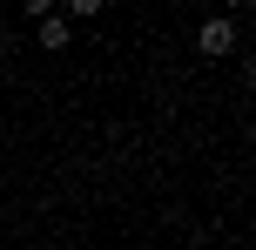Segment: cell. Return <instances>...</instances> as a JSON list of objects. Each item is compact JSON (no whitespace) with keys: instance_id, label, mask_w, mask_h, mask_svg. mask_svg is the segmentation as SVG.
<instances>
[{"instance_id":"6da1fadb","label":"cell","mask_w":256,"mask_h":250,"mask_svg":"<svg viewBox=\"0 0 256 250\" xmlns=\"http://www.w3.org/2000/svg\"><path fill=\"white\" fill-rule=\"evenodd\" d=\"M196 54H209V61L236 54V14H209V21L196 27Z\"/></svg>"},{"instance_id":"7a4b0ae2","label":"cell","mask_w":256,"mask_h":250,"mask_svg":"<svg viewBox=\"0 0 256 250\" xmlns=\"http://www.w3.org/2000/svg\"><path fill=\"white\" fill-rule=\"evenodd\" d=\"M34 41H40V48H48V54H61V48H68V41H74V21H68V14H61V7H54V14H48V21H34Z\"/></svg>"},{"instance_id":"3957f363","label":"cell","mask_w":256,"mask_h":250,"mask_svg":"<svg viewBox=\"0 0 256 250\" xmlns=\"http://www.w3.org/2000/svg\"><path fill=\"white\" fill-rule=\"evenodd\" d=\"M61 14H68V21H94V14H102V0H68Z\"/></svg>"},{"instance_id":"277c9868","label":"cell","mask_w":256,"mask_h":250,"mask_svg":"<svg viewBox=\"0 0 256 250\" xmlns=\"http://www.w3.org/2000/svg\"><path fill=\"white\" fill-rule=\"evenodd\" d=\"M0 68H7V34H0Z\"/></svg>"}]
</instances>
